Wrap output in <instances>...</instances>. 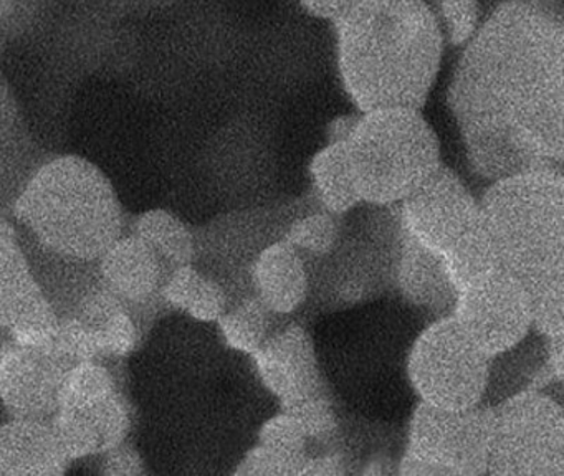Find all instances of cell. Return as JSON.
I'll return each instance as SVG.
<instances>
[{
    "label": "cell",
    "instance_id": "cell-1",
    "mask_svg": "<svg viewBox=\"0 0 564 476\" xmlns=\"http://www.w3.org/2000/svg\"><path fill=\"white\" fill-rule=\"evenodd\" d=\"M447 101L468 165L494 182L561 167L564 26L546 0H505L462 46Z\"/></svg>",
    "mask_w": 564,
    "mask_h": 476
},
{
    "label": "cell",
    "instance_id": "cell-2",
    "mask_svg": "<svg viewBox=\"0 0 564 476\" xmlns=\"http://www.w3.org/2000/svg\"><path fill=\"white\" fill-rule=\"evenodd\" d=\"M335 26L339 79L359 112L422 109L447 45L427 0H365Z\"/></svg>",
    "mask_w": 564,
    "mask_h": 476
},
{
    "label": "cell",
    "instance_id": "cell-3",
    "mask_svg": "<svg viewBox=\"0 0 564 476\" xmlns=\"http://www.w3.org/2000/svg\"><path fill=\"white\" fill-rule=\"evenodd\" d=\"M495 260L528 301L564 296V181L561 167L490 182L478 198Z\"/></svg>",
    "mask_w": 564,
    "mask_h": 476
},
{
    "label": "cell",
    "instance_id": "cell-4",
    "mask_svg": "<svg viewBox=\"0 0 564 476\" xmlns=\"http://www.w3.org/2000/svg\"><path fill=\"white\" fill-rule=\"evenodd\" d=\"M11 218L41 244L87 260H98L127 234L113 185L78 155L42 162L15 201Z\"/></svg>",
    "mask_w": 564,
    "mask_h": 476
},
{
    "label": "cell",
    "instance_id": "cell-5",
    "mask_svg": "<svg viewBox=\"0 0 564 476\" xmlns=\"http://www.w3.org/2000/svg\"><path fill=\"white\" fill-rule=\"evenodd\" d=\"M343 141L359 198L375 207H395L442 165L441 142L421 109L361 112Z\"/></svg>",
    "mask_w": 564,
    "mask_h": 476
},
{
    "label": "cell",
    "instance_id": "cell-6",
    "mask_svg": "<svg viewBox=\"0 0 564 476\" xmlns=\"http://www.w3.org/2000/svg\"><path fill=\"white\" fill-rule=\"evenodd\" d=\"M392 208L399 231L438 255L457 290L498 267L480 202L444 164Z\"/></svg>",
    "mask_w": 564,
    "mask_h": 476
},
{
    "label": "cell",
    "instance_id": "cell-7",
    "mask_svg": "<svg viewBox=\"0 0 564 476\" xmlns=\"http://www.w3.org/2000/svg\"><path fill=\"white\" fill-rule=\"evenodd\" d=\"M490 409L487 475L564 476L563 407L553 396L528 387Z\"/></svg>",
    "mask_w": 564,
    "mask_h": 476
},
{
    "label": "cell",
    "instance_id": "cell-8",
    "mask_svg": "<svg viewBox=\"0 0 564 476\" xmlns=\"http://www.w3.org/2000/svg\"><path fill=\"white\" fill-rule=\"evenodd\" d=\"M494 360L445 314L415 337L405 372L419 402L468 409L484 402Z\"/></svg>",
    "mask_w": 564,
    "mask_h": 476
},
{
    "label": "cell",
    "instance_id": "cell-9",
    "mask_svg": "<svg viewBox=\"0 0 564 476\" xmlns=\"http://www.w3.org/2000/svg\"><path fill=\"white\" fill-rule=\"evenodd\" d=\"M490 407L445 409L419 402L409 420L399 473L412 476L487 475Z\"/></svg>",
    "mask_w": 564,
    "mask_h": 476
},
{
    "label": "cell",
    "instance_id": "cell-10",
    "mask_svg": "<svg viewBox=\"0 0 564 476\" xmlns=\"http://www.w3.org/2000/svg\"><path fill=\"white\" fill-rule=\"evenodd\" d=\"M451 316L494 359L520 346L533 331L527 291L500 267L462 284Z\"/></svg>",
    "mask_w": 564,
    "mask_h": 476
},
{
    "label": "cell",
    "instance_id": "cell-11",
    "mask_svg": "<svg viewBox=\"0 0 564 476\" xmlns=\"http://www.w3.org/2000/svg\"><path fill=\"white\" fill-rule=\"evenodd\" d=\"M68 367L55 347L24 346L6 337L0 346V405L11 419L51 420Z\"/></svg>",
    "mask_w": 564,
    "mask_h": 476
},
{
    "label": "cell",
    "instance_id": "cell-12",
    "mask_svg": "<svg viewBox=\"0 0 564 476\" xmlns=\"http://www.w3.org/2000/svg\"><path fill=\"white\" fill-rule=\"evenodd\" d=\"M98 268L104 286L120 298L144 326L166 310L161 294L173 268L130 230L98 258Z\"/></svg>",
    "mask_w": 564,
    "mask_h": 476
},
{
    "label": "cell",
    "instance_id": "cell-13",
    "mask_svg": "<svg viewBox=\"0 0 564 476\" xmlns=\"http://www.w3.org/2000/svg\"><path fill=\"white\" fill-rule=\"evenodd\" d=\"M250 357L260 383L280 405L325 390L315 344L300 324L272 331Z\"/></svg>",
    "mask_w": 564,
    "mask_h": 476
},
{
    "label": "cell",
    "instance_id": "cell-14",
    "mask_svg": "<svg viewBox=\"0 0 564 476\" xmlns=\"http://www.w3.org/2000/svg\"><path fill=\"white\" fill-rule=\"evenodd\" d=\"M52 429L65 458H95L124 442L133 426V410L123 392L100 402L58 407L51 419Z\"/></svg>",
    "mask_w": 564,
    "mask_h": 476
},
{
    "label": "cell",
    "instance_id": "cell-15",
    "mask_svg": "<svg viewBox=\"0 0 564 476\" xmlns=\"http://www.w3.org/2000/svg\"><path fill=\"white\" fill-rule=\"evenodd\" d=\"M18 234L39 293L54 307L61 320L74 316L82 303L104 284L98 260L54 250L19 227Z\"/></svg>",
    "mask_w": 564,
    "mask_h": 476
},
{
    "label": "cell",
    "instance_id": "cell-16",
    "mask_svg": "<svg viewBox=\"0 0 564 476\" xmlns=\"http://www.w3.org/2000/svg\"><path fill=\"white\" fill-rule=\"evenodd\" d=\"M249 284L250 293L256 294L273 316L293 314L310 293L305 257L282 237L269 241L250 263Z\"/></svg>",
    "mask_w": 564,
    "mask_h": 476
},
{
    "label": "cell",
    "instance_id": "cell-17",
    "mask_svg": "<svg viewBox=\"0 0 564 476\" xmlns=\"http://www.w3.org/2000/svg\"><path fill=\"white\" fill-rule=\"evenodd\" d=\"M68 462L51 420L11 419L0 423V475L57 476Z\"/></svg>",
    "mask_w": 564,
    "mask_h": 476
},
{
    "label": "cell",
    "instance_id": "cell-18",
    "mask_svg": "<svg viewBox=\"0 0 564 476\" xmlns=\"http://www.w3.org/2000/svg\"><path fill=\"white\" fill-rule=\"evenodd\" d=\"M392 273L399 293L412 306L422 307L438 316L451 314L457 288L444 261L434 251L427 250L401 231Z\"/></svg>",
    "mask_w": 564,
    "mask_h": 476
},
{
    "label": "cell",
    "instance_id": "cell-19",
    "mask_svg": "<svg viewBox=\"0 0 564 476\" xmlns=\"http://www.w3.org/2000/svg\"><path fill=\"white\" fill-rule=\"evenodd\" d=\"M166 310H176L199 323H217L230 304L226 288L196 264L174 267L163 286Z\"/></svg>",
    "mask_w": 564,
    "mask_h": 476
},
{
    "label": "cell",
    "instance_id": "cell-20",
    "mask_svg": "<svg viewBox=\"0 0 564 476\" xmlns=\"http://www.w3.org/2000/svg\"><path fill=\"white\" fill-rule=\"evenodd\" d=\"M308 174L313 195L323 210L343 217L362 204L352 181L343 139H329L328 144L313 155Z\"/></svg>",
    "mask_w": 564,
    "mask_h": 476
},
{
    "label": "cell",
    "instance_id": "cell-21",
    "mask_svg": "<svg viewBox=\"0 0 564 476\" xmlns=\"http://www.w3.org/2000/svg\"><path fill=\"white\" fill-rule=\"evenodd\" d=\"M37 293L12 218L0 215V331H6Z\"/></svg>",
    "mask_w": 564,
    "mask_h": 476
},
{
    "label": "cell",
    "instance_id": "cell-22",
    "mask_svg": "<svg viewBox=\"0 0 564 476\" xmlns=\"http://www.w3.org/2000/svg\"><path fill=\"white\" fill-rule=\"evenodd\" d=\"M131 234L143 240L171 268L194 263L196 235L173 212L153 208L134 218Z\"/></svg>",
    "mask_w": 564,
    "mask_h": 476
},
{
    "label": "cell",
    "instance_id": "cell-23",
    "mask_svg": "<svg viewBox=\"0 0 564 476\" xmlns=\"http://www.w3.org/2000/svg\"><path fill=\"white\" fill-rule=\"evenodd\" d=\"M216 324L227 347L252 356L272 333L273 314L256 294L247 293L230 301Z\"/></svg>",
    "mask_w": 564,
    "mask_h": 476
},
{
    "label": "cell",
    "instance_id": "cell-24",
    "mask_svg": "<svg viewBox=\"0 0 564 476\" xmlns=\"http://www.w3.org/2000/svg\"><path fill=\"white\" fill-rule=\"evenodd\" d=\"M121 392L120 380L107 360H84L72 364L61 386L58 407L100 402Z\"/></svg>",
    "mask_w": 564,
    "mask_h": 476
},
{
    "label": "cell",
    "instance_id": "cell-25",
    "mask_svg": "<svg viewBox=\"0 0 564 476\" xmlns=\"http://www.w3.org/2000/svg\"><path fill=\"white\" fill-rule=\"evenodd\" d=\"M339 217L319 210L300 214L283 228L282 238L303 257L325 258L338 248Z\"/></svg>",
    "mask_w": 564,
    "mask_h": 476
},
{
    "label": "cell",
    "instance_id": "cell-26",
    "mask_svg": "<svg viewBox=\"0 0 564 476\" xmlns=\"http://www.w3.org/2000/svg\"><path fill=\"white\" fill-rule=\"evenodd\" d=\"M61 323V316L37 290V293L22 306L18 316L9 324L6 334L9 339L24 346L55 347Z\"/></svg>",
    "mask_w": 564,
    "mask_h": 476
},
{
    "label": "cell",
    "instance_id": "cell-27",
    "mask_svg": "<svg viewBox=\"0 0 564 476\" xmlns=\"http://www.w3.org/2000/svg\"><path fill=\"white\" fill-rule=\"evenodd\" d=\"M280 407L296 420L308 442H326L338 430V416L326 390Z\"/></svg>",
    "mask_w": 564,
    "mask_h": 476
},
{
    "label": "cell",
    "instance_id": "cell-28",
    "mask_svg": "<svg viewBox=\"0 0 564 476\" xmlns=\"http://www.w3.org/2000/svg\"><path fill=\"white\" fill-rule=\"evenodd\" d=\"M431 7L448 45L462 48L480 25L478 0H432Z\"/></svg>",
    "mask_w": 564,
    "mask_h": 476
},
{
    "label": "cell",
    "instance_id": "cell-29",
    "mask_svg": "<svg viewBox=\"0 0 564 476\" xmlns=\"http://www.w3.org/2000/svg\"><path fill=\"white\" fill-rule=\"evenodd\" d=\"M257 443L269 446L283 455L293 456V458L306 459L310 456L306 452L310 445L308 439L300 429L296 420L285 410L276 413L260 426L259 442Z\"/></svg>",
    "mask_w": 564,
    "mask_h": 476
},
{
    "label": "cell",
    "instance_id": "cell-30",
    "mask_svg": "<svg viewBox=\"0 0 564 476\" xmlns=\"http://www.w3.org/2000/svg\"><path fill=\"white\" fill-rule=\"evenodd\" d=\"M310 458V456H308ZM306 458V459H308ZM306 459L283 455L269 446L257 443L243 455L237 466L236 475L242 476H296L303 475Z\"/></svg>",
    "mask_w": 564,
    "mask_h": 476
},
{
    "label": "cell",
    "instance_id": "cell-31",
    "mask_svg": "<svg viewBox=\"0 0 564 476\" xmlns=\"http://www.w3.org/2000/svg\"><path fill=\"white\" fill-rule=\"evenodd\" d=\"M95 458L98 459V472L105 476H140L148 472L143 456L127 440Z\"/></svg>",
    "mask_w": 564,
    "mask_h": 476
},
{
    "label": "cell",
    "instance_id": "cell-32",
    "mask_svg": "<svg viewBox=\"0 0 564 476\" xmlns=\"http://www.w3.org/2000/svg\"><path fill=\"white\" fill-rule=\"evenodd\" d=\"M303 9L316 19L333 20V0H300Z\"/></svg>",
    "mask_w": 564,
    "mask_h": 476
},
{
    "label": "cell",
    "instance_id": "cell-33",
    "mask_svg": "<svg viewBox=\"0 0 564 476\" xmlns=\"http://www.w3.org/2000/svg\"><path fill=\"white\" fill-rule=\"evenodd\" d=\"M362 2H365V0H333V22Z\"/></svg>",
    "mask_w": 564,
    "mask_h": 476
},
{
    "label": "cell",
    "instance_id": "cell-34",
    "mask_svg": "<svg viewBox=\"0 0 564 476\" xmlns=\"http://www.w3.org/2000/svg\"><path fill=\"white\" fill-rule=\"evenodd\" d=\"M6 331H0V346H2V343L6 340Z\"/></svg>",
    "mask_w": 564,
    "mask_h": 476
}]
</instances>
